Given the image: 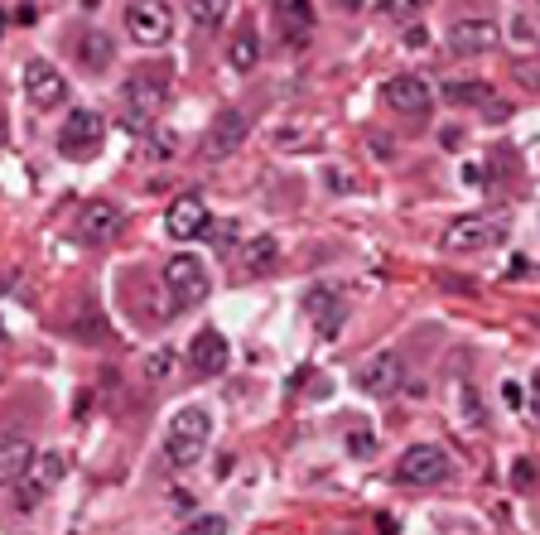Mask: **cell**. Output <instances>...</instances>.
<instances>
[{
	"mask_svg": "<svg viewBox=\"0 0 540 535\" xmlns=\"http://www.w3.org/2000/svg\"><path fill=\"white\" fill-rule=\"evenodd\" d=\"M213 444V420L203 405H184L174 420H169V434H164V458L174 468H198L203 454Z\"/></svg>",
	"mask_w": 540,
	"mask_h": 535,
	"instance_id": "1",
	"label": "cell"
},
{
	"mask_svg": "<svg viewBox=\"0 0 540 535\" xmlns=\"http://www.w3.org/2000/svg\"><path fill=\"white\" fill-rule=\"evenodd\" d=\"M121 102H126V126H145L155 121V111L169 102V78L155 73V68H135L131 78L121 82Z\"/></svg>",
	"mask_w": 540,
	"mask_h": 535,
	"instance_id": "2",
	"label": "cell"
},
{
	"mask_svg": "<svg viewBox=\"0 0 540 535\" xmlns=\"http://www.w3.org/2000/svg\"><path fill=\"white\" fill-rule=\"evenodd\" d=\"M164 290H169V309L174 314H184L193 304H203L208 290H213V280H208V266L198 261V256H174L169 266H164Z\"/></svg>",
	"mask_w": 540,
	"mask_h": 535,
	"instance_id": "3",
	"label": "cell"
},
{
	"mask_svg": "<svg viewBox=\"0 0 540 535\" xmlns=\"http://www.w3.org/2000/svg\"><path fill=\"white\" fill-rule=\"evenodd\" d=\"M63 478H68V458L58 454V449H49V454H34V458H29V468H25V478L15 482V507L34 511Z\"/></svg>",
	"mask_w": 540,
	"mask_h": 535,
	"instance_id": "4",
	"label": "cell"
},
{
	"mask_svg": "<svg viewBox=\"0 0 540 535\" xmlns=\"http://www.w3.org/2000/svg\"><path fill=\"white\" fill-rule=\"evenodd\" d=\"M449 473H454V458L439 444H410L396 463V482H405V487H439Z\"/></svg>",
	"mask_w": 540,
	"mask_h": 535,
	"instance_id": "5",
	"label": "cell"
},
{
	"mask_svg": "<svg viewBox=\"0 0 540 535\" xmlns=\"http://www.w3.org/2000/svg\"><path fill=\"white\" fill-rule=\"evenodd\" d=\"M102 145H107V121L97 111H73L58 126V155L63 160H92Z\"/></svg>",
	"mask_w": 540,
	"mask_h": 535,
	"instance_id": "6",
	"label": "cell"
},
{
	"mask_svg": "<svg viewBox=\"0 0 540 535\" xmlns=\"http://www.w3.org/2000/svg\"><path fill=\"white\" fill-rule=\"evenodd\" d=\"M126 29H131L135 44L160 49V44H169V34H174V10L164 0H131L126 5Z\"/></svg>",
	"mask_w": 540,
	"mask_h": 535,
	"instance_id": "7",
	"label": "cell"
},
{
	"mask_svg": "<svg viewBox=\"0 0 540 535\" xmlns=\"http://www.w3.org/2000/svg\"><path fill=\"white\" fill-rule=\"evenodd\" d=\"M25 97H29V107L54 111L68 102V78L58 73L49 58H29L25 63Z\"/></svg>",
	"mask_w": 540,
	"mask_h": 535,
	"instance_id": "8",
	"label": "cell"
},
{
	"mask_svg": "<svg viewBox=\"0 0 540 535\" xmlns=\"http://www.w3.org/2000/svg\"><path fill=\"white\" fill-rule=\"evenodd\" d=\"M497 241H502V222L473 213V217L449 222V232H444V251H454V256H473V251H487V246H497Z\"/></svg>",
	"mask_w": 540,
	"mask_h": 535,
	"instance_id": "9",
	"label": "cell"
},
{
	"mask_svg": "<svg viewBox=\"0 0 540 535\" xmlns=\"http://www.w3.org/2000/svg\"><path fill=\"white\" fill-rule=\"evenodd\" d=\"M304 314H309V323H314L324 338H338L343 323H348V299L338 295L333 285H309V290H304Z\"/></svg>",
	"mask_w": 540,
	"mask_h": 535,
	"instance_id": "10",
	"label": "cell"
},
{
	"mask_svg": "<svg viewBox=\"0 0 540 535\" xmlns=\"http://www.w3.org/2000/svg\"><path fill=\"white\" fill-rule=\"evenodd\" d=\"M116 232H121V208L107 203V198H92V203L73 217V241H82V246H102V241H111Z\"/></svg>",
	"mask_w": 540,
	"mask_h": 535,
	"instance_id": "11",
	"label": "cell"
},
{
	"mask_svg": "<svg viewBox=\"0 0 540 535\" xmlns=\"http://www.w3.org/2000/svg\"><path fill=\"white\" fill-rule=\"evenodd\" d=\"M381 97H386V107L401 111V116H425L430 102H434L430 82L420 78V73H396V78H386Z\"/></svg>",
	"mask_w": 540,
	"mask_h": 535,
	"instance_id": "12",
	"label": "cell"
},
{
	"mask_svg": "<svg viewBox=\"0 0 540 535\" xmlns=\"http://www.w3.org/2000/svg\"><path fill=\"white\" fill-rule=\"evenodd\" d=\"M357 386L367 391V396H377V401H391V396H401L405 386V367L396 352H377L362 372H357Z\"/></svg>",
	"mask_w": 540,
	"mask_h": 535,
	"instance_id": "13",
	"label": "cell"
},
{
	"mask_svg": "<svg viewBox=\"0 0 540 535\" xmlns=\"http://www.w3.org/2000/svg\"><path fill=\"white\" fill-rule=\"evenodd\" d=\"M246 131H251V121H246V111H222L213 126H208V135H203V160L208 164H217V160H227L237 145L246 140Z\"/></svg>",
	"mask_w": 540,
	"mask_h": 535,
	"instance_id": "14",
	"label": "cell"
},
{
	"mask_svg": "<svg viewBox=\"0 0 540 535\" xmlns=\"http://www.w3.org/2000/svg\"><path fill=\"white\" fill-rule=\"evenodd\" d=\"M208 227H213V213H208V203L203 198H174V208L164 213V232L174 241H193V237H208Z\"/></svg>",
	"mask_w": 540,
	"mask_h": 535,
	"instance_id": "15",
	"label": "cell"
},
{
	"mask_svg": "<svg viewBox=\"0 0 540 535\" xmlns=\"http://www.w3.org/2000/svg\"><path fill=\"white\" fill-rule=\"evenodd\" d=\"M227 362H232V352H227V338H222L217 328H203L189 343V372L193 376H222Z\"/></svg>",
	"mask_w": 540,
	"mask_h": 535,
	"instance_id": "16",
	"label": "cell"
},
{
	"mask_svg": "<svg viewBox=\"0 0 540 535\" xmlns=\"http://www.w3.org/2000/svg\"><path fill=\"white\" fill-rule=\"evenodd\" d=\"M497 44H502V29L492 25V20H459V25L449 29V49L463 58L492 54Z\"/></svg>",
	"mask_w": 540,
	"mask_h": 535,
	"instance_id": "17",
	"label": "cell"
},
{
	"mask_svg": "<svg viewBox=\"0 0 540 535\" xmlns=\"http://www.w3.org/2000/svg\"><path fill=\"white\" fill-rule=\"evenodd\" d=\"M275 34L290 49L309 44V34H314V5L309 0H275Z\"/></svg>",
	"mask_w": 540,
	"mask_h": 535,
	"instance_id": "18",
	"label": "cell"
},
{
	"mask_svg": "<svg viewBox=\"0 0 540 535\" xmlns=\"http://www.w3.org/2000/svg\"><path fill=\"white\" fill-rule=\"evenodd\" d=\"M29 458H34V449L25 434H0V487H15L25 478Z\"/></svg>",
	"mask_w": 540,
	"mask_h": 535,
	"instance_id": "19",
	"label": "cell"
},
{
	"mask_svg": "<svg viewBox=\"0 0 540 535\" xmlns=\"http://www.w3.org/2000/svg\"><path fill=\"white\" fill-rule=\"evenodd\" d=\"M444 97H449V102H459V107H483L487 116H507V102H497V97H492V87H487V82H449V87H444Z\"/></svg>",
	"mask_w": 540,
	"mask_h": 535,
	"instance_id": "20",
	"label": "cell"
},
{
	"mask_svg": "<svg viewBox=\"0 0 540 535\" xmlns=\"http://www.w3.org/2000/svg\"><path fill=\"white\" fill-rule=\"evenodd\" d=\"M73 54H78L82 68H92V73H102L111 63V54H116V44H111L107 34H82L78 44H73Z\"/></svg>",
	"mask_w": 540,
	"mask_h": 535,
	"instance_id": "21",
	"label": "cell"
},
{
	"mask_svg": "<svg viewBox=\"0 0 540 535\" xmlns=\"http://www.w3.org/2000/svg\"><path fill=\"white\" fill-rule=\"evenodd\" d=\"M275 256H280V246H275V237H251L242 246V266L251 270V275H261V270L275 266Z\"/></svg>",
	"mask_w": 540,
	"mask_h": 535,
	"instance_id": "22",
	"label": "cell"
},
{
	"mask_svg": "<svg viewBox=\"0 0 540 535\" xmlns=\"http://www.w3.org/2000/svg\"><path fill=\"white\" fill-rule=\"evenodd\" d=\"M232 15V0H189V20L198 29H217Z\"/></svg>",
	"mask_w": 540,
	"mask_h": 535,
	"instance_id": "23",
	"label": "cell"
},
{
	"mask_svg": "<svg viewBox=\"0 0 540 535\" xmlns=\"http://www.w3.org/2000/svg\"><path fill=\"white\" fill-rule=\"evenodd\" d=\"M227 58H232V68H237V73H246V68H256V58H261V44H256V29H242V34H237V44L227 49Z\"/></svg>",
	"mask_w": 540,
	"mask_h": 535,
	"instance_id": "24",
	"label": "cell"
},
{
	"mask_svg": "<svg viewBox=\"0 0 540 535\" xmlns=\"http://www.w3.org/2000/svg\"><path fill=\"white\" fill-rule=\"evenodd\" d=\"M459 420L468 429H483L487 425V410H483V396L473 386H459Z\"/></svg>",
	"mask_w": 540,
	"mask_h": 535,
	"instance_id": "25",
	"label": "cell"
},
{
	"mask_svg": "<svg viewBox=\"0 0 540 535\" xmlns=\"http://www.w3.org/2000/svg\"><path fill=\"white\" fill-rule=\"evenodd\" d=\"M179 535H227V516H193Z\"/></svg>",
	"mask_w": 540,
	"mask_h": 535,
	"instance_id": "26",
	"label": "cell"
},
{
	"mask_svg": "<svg viewBox=\"0 0 540 535\" xmlns=\"http://www.w3.org/2000/svg\"><path fill=\"white\" fill-rule=\"evenodd\" d=\"M430 0H381V10L391 15V20H410V15H420Z\"/></svg>",
	"mask_w": 540,
	"mask_h": 535,
	"instance_id": "27",
	"label": "cell"
},
{
	"mask_svg": "<svg viewBox=\"0 0 540 535\" xmlns=\"http://www.w3.org/2000/svg\"><path fill=\"white\" fill-rule=\"evenodd\" d=\"M169 372H174V348H160L150 362H145V376H150V381H164Z\"/></svg>",
	"mask_w": 540,
	"mask_h": 535,
	"instance_id": "28",
	"label": "cell"
},
{
	"mask_svg": "<svg viewBox=\"0 0 540 535\" xmlns=\"http://www.w3.org/2000/svg\"><path fill=\"white\" fill-rule=\"evenodd\" d=\"M512 482H516V487H536V482H540V463H536V458H516Z\"/></svg>",
	"mask_w": 540,
	"mask_h": 535,
	"instance_id": "29",
	"label": "cell"
},
{
	"mask_svg": "<svg viewBox=\"0 0 540 535\" xmlns=\"http://www.w3.org/2000/svg\"><path fill=\"white\" fill-rule=\"evenodd\" d=\"M150 155H160V160H169V155H174V135L164 131L160 140H150Z\"/></svg>",
	"mask_w": 540,
	"mask_h": 535,
	"instance_id": "30",
	"label": "cell"
},
{
	"mask_svg": "<svg viewBox=\"0 0 540 535\" xmlns=\"http://www.w3.org/2000/svg\"><path fill=\"white\" fill-rule=\"evenodd\" d=\"M328 5H333V10H343V15H357V10H367L372 0H328Z\"/></svg>",
	"mask_w": 540,
	"mask_h": 535,
	"instance_id": "31",
	"label": "cell"
},
{
	"mask_svg": "<svg viewBox=\"0 0 540 535\" xmlns=\"http://www.w3.org/2000/svg\"><path fill=\"white\" fill-rule=\"evenodd\" d=\"M502 391H507V405H521V386H516V381H507Z\"/></svg>",
	"mask_w": 540,
	"mask_h": 535,
	"instance_id": "32",
	"label": "cell"
},
{
	"mask_svg": "<svg viewBox=\"0 0 540 535\" xmlns=\"http://www.w3.org/2000/svg\"><path fill=\"white\" fill-rule=\"evenodd\" d=\"M531 391H536V396H531V415L540 420V372H536V386H531Z\"/></svg>",
	"mask_w": 540,
	"mask_h": 535,
	"instance_id": "33",
	"label": "cell"
}]
</instances>
